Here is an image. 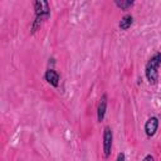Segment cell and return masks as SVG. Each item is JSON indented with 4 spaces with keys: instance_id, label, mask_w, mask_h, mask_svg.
<instances>
[{
    "instance_id": "6",
    "label": "cell",
    "mask_w": 161,
    "mask_h": 161,
    "mask_svg": "<svg viewBox=\"0 0 161 161\" xmlns=\"http://www.w3.org/2000/svg\"><path fill=\"white\" fill-rule=\"evenodd\" d=\"M106 111H107V94H103L99 99L98 108H97V118L99 122L103 121V118L106 116Z\"/></svg>"
},
{
    "instance_id": "10",
    "label": "cell",
    "mask_w": 161,
    "mask_h": 161,
    "mask_svg": "<svg viewBox=\"0 0 161 161\" xmlns=\"http://www.w3.org/2000/svg\"><path fill=\"white\" fill-rule=\"evenodd\" d=\"M142 161H155V158H153L152 155H146V156L142 158Z\"/></svg>"
},
{
    "instance_id": "5",
    "label": "cell",
    "mask_w": 161,
    "mask_h": 161,
    "mask_svg": "<svg viewBox=\"0 0 161 161\" xmlns=\"http://www.w3.org/2000/svg\"><path fill=\"white\" fill-rule=\"evenodd\" d=\"M44 78H45V80L50 84V86H53V87H58L59 86V74L53 69V68H49L47 72H45V74H44Z\"/></svg>"
},
{
    "instance_id": "3",
    "label": "cell",
    "mask_w": 161,
    "mask_h": 161,
    "mask_svg": "<svg viewBox=\"0 0 161 161\" xmlns=\"http://www.w3.org/2000/svg\"><path fill=\"white\" fill-rule=\"evenodd\" d=\"M112 140H113L112 131H111V128L108 126H106L104 130H103V153H104V157H108L111 155Z\"/></svg>"
},
{
    "instance_id": "7",
    "label": "cell",
    "mask_w": 161,
    "mask_h": 161,
    "mask_svg": "<svg viewBox=\"0 0 161 161\" xmlns=\"http://www.w3.org/2000/svg\"><path fill=\"white\" fill-rule=\"evenodd\" d=\"M133 24V16L131 14H126L125 16H122L118 26L121 30H127L128 28H131V25Z\"/></svg>"
},
{
    "instance_id": "8",
    "label": "cell",
    "mask_w": 161,
    "mask_h": 161,
    "mask_svg": "<svg viewBox=\"0 0 161 161\" xmlns=\"http://www.w3.org/2000/svg\"><path fill=\"white\" fill-rule=\"evenodd\" d=\"M114 4H116V6L117 8H119L121 10H127L128 8H131L135 3L133 1H131V0H116L114 1Z\"/></svg>"
},
{
    "instance_id": "9",
    "label": "cell",
    "mask_w": 161,
    "mask_h": 161,
    "mask_svg": "<svg viewBox=\"0 0 161 161\" xmlns=\"http://www.w3.org/2000/svg\"><path fill=\"white\" fill-rule=\"evenodd\" d=\"M126 160V156H125V153L123 152H119L118 155H117V158H116V161H125Z\"/></svg>"
},
{
    "instance_id": "1",
    "label": "cell",
    "mask_w": 161,
    "mask_h": 161,
    "mask_svg": "<svg viewBox=\"0 0 161 161\" xmlns=\"http://www.w3.org/2000/svg\"><path fill=\"white\" fill-rule=\"evenodd\" d=\"M34 10H35V18H34V21L31 25V34H34L40 28L42 23L50 16L49 4L44 0H36L34 3Z\"/></svg>"
},
{
    "instance_id": "4",
    "label": "cell",
    "mask_w": 161,
    "mask_h": 161,
    "mask_svg": "<svg viewBox=\"0 0 161 161\" xmlns=\"http://www.w3.org/2000/svg\"><path fill=\"white\" fill-rule=\"evenodd\" d=\"M158 125H160V122H158V118L156 116L150 117L146 121V123H145V132H146V135L148 137H152L156 133V131L158 128Z\"/></svg>"
},
{
    "instance_id": "2",
    "label": "cell",
    "mask_w": 161,
    "mask_h": 161,
    "mask_svg": "<svg viewBox=\"0 0 161 161\" xmlns=\"http://www.w3.org/2000/svg\"><path fill=\"white\" fill-rule=\"evenodd\" d=\"M161 65V53L153 54L145 67V75L150 84H156L158 80V67Z\"/></svg>"
}]
</instances>
